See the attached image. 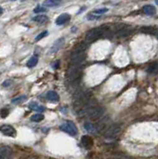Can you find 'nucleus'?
<instances>
[{"mask_svg":"<svg viewBox=\"0 0 158 159\" xmlns=\"http://www.w3.org/2000/svg\"><path fill=\"white\" fill-rule=\"evenodd\" d=\"M103 114V108L102 107H83L79 111V116H86L93 119H100L102 117Z\"/></svg>","mask_w":158,"mask_h":159,"instance_id":"f257e3e1","label":"nucleus"},{"mask_svg":"<svg viewBox=\"0 0 158 159\" xmlns=\"http://www.w3.org/2000/svg\"><path fill=\"white\" fill-rule=\"evenodd\" d=\"M106 31V26H101V27H97V28H93L92 30H90L87 34H86V37H85V42L88 43H92L93 41H96L100 37L103 36V34Z\"/></svg>","mask_w":158,"mask_h":159,"instance_id":"f03ea898","label":"nucleus"},{"mask_svg":"<svg viewBox=\"0 0 158 159\" xmlns=\"http://www.w3.org/2000/svg\"><path fill=\"white\" fill-rule=\"evenodd\" d=\"M83 65H77V64H71L70 67L68 69V73L67 76L68 79L70 80L71 82H76L77 79L80 77L81 75V68Z\"/></svg>","mask_w":158,"mask_h":159,"instance_id":"7ed1b4c3","label":"nucleus"},{"mask_svg":"<svg viewBox=\"0 0 158 159\" xmlns=\"http://www.w3.org/2000/svg\"><path fill=\"white\" fill-rule=\"evenodd\" d=\"M122 130V126L121 124H112V125L106 129V131L105 132V137L108 138V139H112L115 138L116 136H118Z\"/></svg>","mask_w":158,"mask_h":159,"instance_id":"20e7f679","label":"nucleus"},{"mask_svg":"<svg viewBox=\"0 0 158 159\" xmlns=\"http://www.w3.org/2000/svg\"><path fill=\"white\" fill-rule=\"evenodd\" d=\"M60 129L62 131L66 132L68 134H70V135H76L78 133V129L75 125V123H73L72 121H66L64 122L62 125L60 126Z\"/></svg>","mask_w":158,"mask_h":159,"instance_id":"39448f33","label":"nucleus"},{"mask_svg":"<svg viewBox=\"0 0 158 159\" xmlns=\"http://www.w3.org/2000/svg\"><path fill=\"white\" fill-rule=\"evenodd\" d=\"M111 121V118L108 116H102L101 117L100 119H97V121L96 122L95 124V127H96V130L97 131H101L102 130L103 128L106 127L108 125V123Z\"/></svg>","mask_w":158,"mask_h":159,"instance_id":"423d86ee","label":"nucleus"},{"mask_svg":"<svg viewBox=\"0 0 158 159\" xmlns=\"http://www.w3.org/2000/svg\"><path fill=\"white\" fill-rule=\"evenodd\" d=\"M65 45V38H59L58 40H56L54 44L52 45V47L49 51V54H54L57 53L59 50H61L63 48V46Z\"/></svg>","mask_w":158,"mask_h":159,"instance_id":"0eeeda50","label":"nucleus"},{"mask_svg":"<svg viewBox=\"0 0 158 159\" xmlns=\"http://www.w3.org/2000/svg\"><path fill=\"white\" fill-rule=\"evenodd\" d=\"M12 155V149L7 145L0 147V159H10Z\"/></svg>","mask_w":158,"mask_h":159,"instance_id":"6e6552de","label":"nucleus"},{"mask_svg":"<svg viewBox=\"0 0 158 159\" xmlns=\"http://www.w3.org/2000/svg\"><path fill=\"white\" fill-rule=\"evenodd\" d=\"M0 131H1L3 134H5V135L7 136H12L14 137L16 135V130L14 129L13 126L11 125H2L1 127H0Z\"/></svg>","mask_w":158,"mask_h":159,"instance_id":"1a4fd4ad","label":"nucleus"},{"mask_svg":"<svg viewBox=\"0 0 158 159\" xmlns=\"http://www.w3.org/2000/svg\"><path fill=\"white\" fill-rule=\"evenodd\" d=\"M70 19H71V15L70 14H68V13H63L62 15H60L57 20H56V24L57 25H63V24H65L67 22L70 21Z\"/></svg>","mask_w":158,"mask_h":159,"instance_id":"9d476101","label":"nucleus"},{"mask_svg":"<svg viewBox=\"0 0 158 159\" xmlns=\"http://www.w3.org/2000/svg\"><path fill=\"white\" fill-rule=\"evenodd\" d=\"M88 49V44L86 42H83L81 44H79L76 48L74 49L73 53H78V54H85V51Z\"/></svg>","mask_w":158,"mask_h":159,"instance_id":"9b49d317","label":"nucleus"},{"mask_svg":"<svg viewBox=\"0 0 158 159\" xmlns=\"http://www.w3.org/2000/svg\"><path fill=\"white\" fill-rule=\"evenodd\" d=\"M29 107H30L32 111H38V112H43L44 111H45V107L41 106V104H39L36 102H32L30 104H29Z\"/></svg>","mask_w":158,"mask_h":159,"instance_id":"f8f14e48","label":"nucleus"},{"mask_svg":"<svg viewBox=\"0 0 158 159\" xmlns=\"http://www.w3.org/2000/svg\"><path fill=\"white\" fill-rule=\"evenodd\" d=\"M132 33V29L130 28V27H124L120 32H118V34H117V37L118 38H126V37H128L129 35Z\"/></svg>","mask_w":158,"mask_h":159,"instance_id":"ddd939ff","label":"nucleus"},{"mask_svg":"<svg viewBox=\"0 0 158 159\" xmlns=\"http://www.w3.org/2000/svg\"><path fill=\"white\" fill-rule=\"evenodd\" d=\"M46 98L48 101H50V102H58L59 101V94L56 93V92H54V91H50V92H48L47 94H46Z\"/></svg>","mask_w":158,"mask_h":159,"instance_id":"4468645a","label":"nucleus"},{"mask_svg":"<svg viewBox=\"0 0 158 159\" xmlns=\"http://www.w3.org/2000/svg\"><path fill=\"white\" fill-rule=\"evenodd\" d=\"M82 144H83V146H84V147L90 148V147H92V145H93V139H92L90 136H88V135L83 136V137H82Z\"/></svg>","mask_w":158,"mask_h":159,"instance_id":"2eb2a0df","label":"nucleus"},{"mask_svg":"<svg viewBox=\"0 0 158 159\" xmlns=\"http://www.w3.org/2000/svg\"><path fill=\"white\" fill-rule=\"evenodd\" d=\"M147 73L151 75H156L158 74V62L150 64L147 68Z\"/></svg>","mask_w":158,"mask_h":159,"instance_id":"dca6fc26","label":"nucleus"},{"mask_svg":"<svg viewBox=\"0 0 158 159\" xmlns=\"http://www.w3.org/2000/svg\"><path fill=\"white\" fill-rule=\"evenodd\" d=\"M48 19L49 18H48V16H46V15L39 14V15H36V16L33 18V21H35L39 24H44L48 21Z\"/></svg>","mask_w":158,"mask_h":159,"instance_id":"f3484780","label":"nucleus"},{"mask_svg":"<svg viewBox=\"0 0 158 159\" xmlns=\"http://www.w3.org/2000/svg\"><path fill=\"white\" fill-rule=\"evenodd\" d=\"M27 99V96H24V94H22V96H18L16 98H14L11 99V102L13 104H18V103H21L23 102H25Z\"/></svg>","mask_w":158,"mask_h":159,"instance_id":"a211bd4d","label":"nucleus"},{"mask_svg":"<svg viewBox=\"0 0 158 159\" xmlns=\"http://www.w3.org/2000/svg\"><path fill=\"white\" fill-rule=\"evenodd\" d=\"M143 11L147 15H152V14H155L156 9L155 7H153L152 5H145V6L143 7Z\"/></svg>","mask_w":158,"mask_h":159,"instance_id":"6ab92c4d","label":"nucleus"},{"mask_svg":"<svg viewBox=\"0 0 158 159\" xmlns=\"http://www.w3.org/2000/svg\"><path fill=\"white\" fill-rule=\"evenodd\" d=\"M84 127H85V129H86L88 132H95L96 131L95 125H93V123L88 122V121H86L85 123H84Z\"/></svg>","mask_w":158,"mask_h":159,"instance_id":"aec40b11","label":"nucleus"},{"mask_svg":"<svg viewBox=\"0 0 158 159\" xmlns=\"http://www.w3.org/2000/svg\"><path fill=\"white\" fill-rule=\"evenodd\" d=\"M38 63V57L37 56H33L30 58V60L27 62V67L29 68H33V67H35L36 65Z\"/></svg>","mask_w":158,"mask_h":159,"instance_id":"412c9836","label":"nucleus"},{"mask_svg":"<svg viewBox=\"0 0 158 159\" xmlns=\"http://www.w3.org/2000/svg\"><path fill=\"white\" fill-rule=\"evenodd\" d=\"M61 3H62L61 1H57V0H48V1L44 2V4H45L46 6H49V7H57Z\"/></svg>","mask_w":158,"mask_h":159,"instance_id":"4be33fe9","label":"nucleus"},{"mask_svg":"<svg viewBox=\"0 0 158 159\" xmlns=\"http://www.w3.org/2000/svg\"><path fill=\"white\" fill-rule=\"evenodd\" d=\"M44 119V116L42 113H36L34 116H31V120L34 122H39V121H42Z\"/></svg>","mask_w":158,"mask_h":159,"instance_id":"5701e85b","label":"nucleus"},{"mask_svg":"<svg viewBox=\"0 0 158 159\" xmlns=\"http://www.w3.org/2000/svg\"><path fill=\"white\" fill-rule=\"evenodd\" d=\"M141 33H148V34H154L155 33V28L153 27H143L140 29Z\"/></svg>","mask_w":158,"mask_h":159,"instance_id":"b1692460","label":"nucleus"},{"mask_svg":"<svg viewBox=\"0 0 158 159\" xmlns=\"http://www.w3.org/2000/svg\"><path fill=\"white\" fill-rule=\"evenodd\" d=\"M108 11V9L107 8H101V9H96V10H93V14H96V15H102V14H105L106 12Z\"/></svg>","mask_w":158,"mask_h":159,"instance_id":"393cba45","label":"nucleus"},{"mask_svg":"<svg viewBox=\"0 0 158 159\" xmlns=\"http://www.w3.org/2000/svg\"><path fill=\"white\" fill-rule=\"evenodd\" d=\"M47 35H48V31H43L42 33H40V34H39L38 36H37V37L35 38V41H36V42L40 41L41 39H43L44 37H46Z\"/></svg>","mask_w":158,"mask_h":159,"instance_id":"a878e982","label":"nucleus"},{"mask_svg":"<svg viewBox=\"0 0 158 159\" xmlns=\"http://www.w3.org/2000/svg\"><path fill=\"white\" fill-rule=\"evenodd\" d=\"M101 17H102L101 15H96V14L92 13V14H90V15H88V16H87V19H88V20H97V19H100Z\"/></svg>","mask_w":158,"mask_h":159,"instance_id":"bb28decb","label":"nucleus"},{"mask_svg":"<svg viewBox=\"0 0 158 159\" xmlns=\"http://www.w3.org/2000/svg\"><path fill=\"white\" fill-rule=\"evenodd\" d=\"M47 9L45 7H42V6H37L35 9H34V12L35 13H43V12H46Z\"/></svg>","mask_w":158,"mask_h":159,"instance_id":"cd10ccee","label":"nucleus"},{"mask_svg":"<svg viewBox=\"0 0 158 159\" xmlns=\"http://www.w3.org/2000/svg\"><path fill=\"white\" fill-rule=\"evenodd\" d=\"M9 114V111H8V109H2L1 111H0V116H1V117H6Z\"/></svg>","mask_w":158,"mask_h":159,"instance_id":"c85d7f7f","label":"nucleus"},{"mask_svg":"<svg viewBox=\"0 0 158 159\" xmlns=\"http://www.w3.org/2000/svg\"><path fill=\"white\" fill-rule=\"evenodd\" d=\"M10 84H12V81H6L5 83H3V87H6V86H9Z\"/></svg>","mask_w":158,"mask_h":159,"instance_id":"c756f323","label":"nucleus"},{"mask_svg":"<svg viewBox=\"0 0 158 159\" xmlns=\"http://www.w3.org/2000/svg\"><path fill=\"white\" fill-rule=\"evenodd\" d=\"M155 36H156V38L158 39V29H155Z\"/></svg>","mask_w":158,"mask_h":159,"instance_id":"7c9ffc66","label":"nucleus"},{"mask_svg":"<svg viewBox=\"0 0 158 159\" xmlns=\"http://www.w3.org/2000/svg\"><path fill=\"white\" fill-rule=\"evenodd\" d=\"M55 63H56V65H54V68H58V66H59V61H57Z\"/></svg>","mask_w":158,"mask_h":159,"instance_id":"2f4dec72","label":"nucleus"},{"mask_svg":"<svg viewBox=\"0 0 158 159\" xmlns=\"http://www.w3.org/2000/svg\"><path fill=\"white\" fill-rule=\"evenodd\" d=\"M2 13H3V9L0 7V15H2Z\"/></svg>","mask_w":158,"mask_h":159,"instance_id":"473e14b6","label":"nucleus"},{"mask_svg":"<svg viewBox=\"0 0 158 159\" xmlns=\"http://www.w3.org/2000/svg\"><path fill=\"white\" fill-rule=\"evenodd\" d=\"M156 4H157V5H158V1H156Z\"/></svg>","mask_w":158,"mask_h":159,"instance_id":"72a5a7b5","label":"nucleus"}]
</instances>
